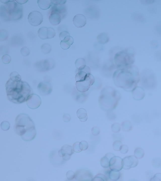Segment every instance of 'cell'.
<instances>
[{
	"instance_id": "obj_35",
	"label": "cell",
	"mask_w": 161,
	"mask_h": 181,
	"mask_svg": "<svg viewBox=\"0 0 161 181\" xmlns=\"http://www.w3.org/2000/svg\"><path fill=\"white\" fill-rule=\"evenodd\" d=\"M111 128L113 132L118 133L120 132L121 126L119 123H115L111 125Z\"/></svg>"
},
{
	"instance_id": "obj_8",
	"label": "cell",
	"mask_w": 161,
	"mask_h": 181,
	"mask_svg": "<svg viewBox=\"0 0 161 181\" xmlns=\"http://www.w3.org/2000/svg\"><path fill=\"white\" fill-rule=\"evenodd\" d=\"M54 63L52 61L46 59L38 61L35 63L34 66L37 71L40 72L47 71L53 68Z\"/></svg>"
},
{
	"instance_id": "obj_3",
	"label": "cell",
	"mask_w": 161,
	"mask_h": 181,
	"mask_svg": "<svg viewBox=\"0 0 161 181\" xmlns=\"http://www.w3.org/2000/svg\"><path fill=\"white\" fill-rule=\"evenodd\" d=\"M15 131L25 142L32 141L37 135L33 121L28 115L24 113H21L16 117Z\"/></svg>"
},
{
	"instance_id": "obj_11",
	"label": "cell",
	"mask_w": 161,
	"mask_h": 181,
	"mask_svg": "<svg viewBox=\"0 0 161 181\" xmlns=\"http://www.w3.org/2000/svg\"><path fill=\"white\" fill-rule=\"evenodd\" d=\"M42 100L38 95L32 93L26 101V105L31 109H37L41 105Z\"/></svg>"
},
{
	"instance_id": "obj_32",
	"label": "cell",
	"mask_w": 161,
	"mask_h": 181,
	"mask_svg": "<svg viewBox=\"0 0 161 181\" xmlns=\"http://www.w3.org/2000/svg\"><path fill=\"white\" fill-rule=\"evenodd\" d=\"M75 65L77 69L83 66L86 65V62L84 58H79L76 60L75 62Z\"/></svg>"
},
{
	"instance_id": "obj_49",
	"label": "cell",
	"mask_w": 161,
	"mask_h": 181,
	"mask_svg": "<svg viewBox=\"0 0 161 181\" xmlns=\"http://www.w3.org/2000/svg\"><path fill=\"white\" fill-rule=\"evenodd\" d=\"M150 180L152 181H161V174H156L154 175L153 178L150 179Z\"/></svg>"
},
{
	"instance_id": "obj_52",
	"label": "cell",
	"mask_w": 161,
	"mask_h": 181,
	"mask_svg": "<svg viewBox=\"0 0 161 181\" xmlns=\"http://www.w3.org/2000/svg\"><path fill=\"white\" fill-rule=\"evenodd\" d=\"M15 1L17 4H24L28 1V0L27 1H26V0H17V1Z\"/></svg>"
},
{
	"instance_id": "obj_33",
	"label": "cell",
	"mask_w": 161,
	"mask_h": 181,
	"mask_svg": "<svg viewBox=\"0 0 161 181\" xmlns=\"http://www.w3.org/2000/svg\"><path fill=\"white\" fill-rule=\"evenodd\" d=\"M108 180V178L106 175L101 174L96 175L93 180V181H107Z\"/></svg>"
},
{
	"instance_id": "obj_25",
	"label": "cell",
	"mask_w": 161,
	"mask_h": 181,
	"mask_svg": "<svg viewBox=\"0 0 161 181\" xmlns=\"http://www.w3.org/2000/svg\"><path fill=\"white\" fill-rule=\"evenodd\" d=\"M38 34L39 37L42 39H48V28L42 27L38 31Z\"/></svg>"
},
{
	"instance_id": "obj_26",
	"label": "cell",
	"mask_w": 161,
	"mask_h": 181,
	"mask_svg": "<svg viewBox=\"0 0 161 181\" xmlns=\"http://www.w3.org/2000/svg\"><path fill=\"white\" fill-rule=\"evenodd\" d=\"M97 39L100 43L104 44L108 42L109 38L107 34L102 33L98 35Z\"/></svg>"
},
{
	"instance_id": "obj_44",
	"label": "cell",
	"mask_w": 161,
	"mask_h": 181,
	"mask_svg": "<svg viewBox=\"0 0 161 181\" xmlns=\"http://www.w3.org/2000/svg\"><path fill=\"white\" fill-rule=\"evenodd\" d=\"M66 176L67 179L69 180H72L75 179V174L73 171L70 170L67 172Z\"/></svg>"
},
{
	"instance_id": "obj_39",
	"label": "cell",
	"mask_w": 161,
	"mask_h": 181,
	"mask_svg": "<svg viewBox=\"0 0 161 181\" xmlns=\"http://www.w3.org/2000/svg\"><path fill=\"white\" fill-rule=\"evenodd\" d=\"M21 55L24 56H28L30 54L29 49L26 47H24L21 48L20 51Z\"/></svg>"
},
{
	"instance_id": "obj_14",
	"label": "cell",
	"mask_w": 161,
	"mask_h": 181,
	"mask_svg": "<svg viewBox=\"0 0 161 181\" xmlns=\"http://www.w3.org/2000/svg\"><path fill=\"white\" fill-rule=\"evenodd\" d=\"M123 160V169L128 170L135 168L138 164L137 158L135 156H129L124 157Z\"/></svg>"
},
{
	"instance_id": "obj_43",
	"label": "cell",
	"mask_w": 161,
	"mask_h": 181,
	"mask_svg": "<svg viewBox=\"0 0 161 181\" xmlns=\"http://www.w3.org/2000/svg\"><path fill=\"white\" fill-rule=\"evenodd\" d=\"M78 71H83L86 72L88 74H91V70L90 67L86 65H84L80 67L78 69Z\"/></svg>"
},
{
	"instance_id": "obj_13",
	"label": "cell",
	"mask_w": 161,
	"mask_h": 181,
	"mask_svg": "<svg viewBox=\"0 0 161 181\" xmlns=\"http://www.w3.org/2000/svg\"><path fill=\"white\" fill-rule=\"evenodd\" d=\"M75 179L77 181H93V176L90 172L80 169L76 172Z\"/></svg>"
},
{
	"instance_id": "obj_38",
	"label": "cell",
	"mask_w": 161,
	"mask_h": 181,
	"mask_svg": "<svg viewBox=\"0 0 161 181\" xmlns=\"http://www.w3.org/2000/svg\"><path fill=\"white\" fill-rule=\"evenodd\" d=\"M1 127L4 131H7L10 129V125L8 122L4 121L2 122L1 124Z\"/></svg>"
},
{
	"instance_id": "obj_36",
	"label": "cell",
	"mask_w": 161,
	"mask_h": 181,
	"mask_svg": "<svg viewBox=\"0 0 161 181\" xmlns=\"http://www.w3.org/2000/svg\"><path fill=\"white\" fill-rule=\"evenodd\" d=\"M122 145V143L120 141H116L113 143V147L114 150L119 151Z\"/></svg>"
},
{
	"instance_id": "obj_5",
	"label": "cell",
	"mask_w": 161,
	"mask_h": 181,
	"mask_svg": "<svg viewBox=\"0 0 161 181\" xmlns=\"http://www.w3.org/2000/svg\"><path fill=\"white\" fill-rule=\"evenodd\" d=\"M23 15V8L15 1L2 5L1 6V16L6 21L18 20Z\"/></svg>"
},
{
	"instance_id": "obj_46",
	"label": "cell",
	"mask_w": 161,
	"mask_h": 181,
	"mask_svg": "<svg viewBox=\"0 0 161 181\" xmlns=\"http://www.w3.org/2000/svg\"><path fill=\"white\" fill-rule=\"evenodd\" d=\"M100 128L97 126L93 127L91 129V133L94 136H97L100 133Z\"/></svg>"
},
{
	"instance_id": "obj_1",
	"label": "cell",
	"mask_w": 161,
	"mask_h": 181,
	"mask_svg": "<svg viewBox=\"0 0 161 181\" xmlns=\"http://www.w3.org/2000/svg\"><path fill=\"white\" fill-rule=\"evenodd\" d=\"M6 88L8 100L15 104L26 102L32 94V89L29 84L21 80L13 81L10 78L6 83Z\"/></svg>"
},
{
	"instance_id": "obj_21",
	"label": "cell",
	"mask_w": 161,
	"mask_h": 181,
	"mask_svg": "<svg viewBox=\"0 0 161 181\" xmlns=\"http://www.w3.org/2000/svg\"><path fill=\"white\" fill-rule=\"evenodd\" d=\"M115 155L113 153H108L101 158L100 164L104 168H108L109 166V162L111 158Z\"/></svg>"
},
{
	"instance_id": "obj_16",
	"label": "cell",
	"mask_w": 161,
	"mask_h": 181,
	"mask_svg": "<svg viewBox=\"0 0 161 181\" xmlns=\"http://www.w3.org/2000/svg\"><path fill=\"white\" fill-rule=\"evenodd\" d=\"M51 13H56L59 14L63 19L67 14V9L66 6L64 4H52L50 9Z\"/></svg>"
},
{
	"instance_id": "obj_17",
	"label": "cell",
	"mask_w": 161,
	"mask_h": 181,
	"mask_svg": "<svg viewBox=\"0 0 161 181\" xmlns=\"http://www.w3.org/2000/svg\"><path fill=\"white\" fill-rule=\"evenodd\" d=\"M74 25L78 28H81L86 25L87 19L85 16L83 14H78L76 15L73 19Z\"/></svg>"
},
{
	"instance_id": "obj_51",
	"label": "cell",
	"mask_w": 161,
	"mask_h": 181,
	"mask_svg": "<svg viewBox=\"0 0 161 181\" xmlns=\"http://www.w3.org/2000/svg\"><path fill=\"white\" fill-rule=\"evenodd\" d=\"M63 119L65 123H68L71 120V117L68 114H64L63 116Z\"/></svg>"
},
{
	"instance_id": "obj_24",
	"label": "cell",
	"mask_w": 161,
	"mask_h": 181,
	"mask_svg": "<svg viewBox=\"0 0 161 181\" xmlns=\"http://www.w3.org/2000/svg\"><path fill=\"white\" fill-rule=\"evenodd\" d=\"M108 176L109 178L112 180L117 181L120 178L121 174L120 171L110 170L109 171Z\"/></svg>"
},
{
	"instance_id": "obj_34",
	"label": "cell",
	"mask_w": 161,
	"mask_h": 181,
	"mask_svg": "<svg viewBox=\"0 0 161 181\" xmlns=\"http://www.w3.org/2000/svg\"><path fill=\"white\" fill-rule=\"evenodd\" d=\"M10 79L13 81H20L21 80V76L16 71H13L10 75Z\"/></svg>"
},
{
	"instance_id": "obj_6",
	"label": "cell",
	"mask_w": 161,
	"mask_h": 181,
	"mask_svg": "<svg viewBox=\"0 0 161 181\" xmlns=\"http://www.w3.org/2000/svg\"><path fill=\"white\" fill-rule=\"evenodd\" d=\"M114 60L115 65L118 67L122 68L131 65L134 62V59L131 54L122 51L115 54Z\"/></svg>"
},
{
	"instance_id": "obj_40",
	"label": "cell",
	"mask_w": 161,
	"mask_h": 181,
	"mask_svg": "<svg viewBox=\"0 0 161 181\" xmlns=\"http://www.w3.org/2000/svg\"><path fill=\"white\" fill-rule=\"evenodd\" d=\"M11 60V57L8 55H4L2 58V60L4 64H7L10 63Z\"/></svg>"
},
{
	"instance_id": "obj_50",
	"label": "cell",
	"mask_w": 161,
	"mask_h": 181,
	"mask_svg": "<svg viewBox=\"0 0 161 181\" xmlns=\"http://www.w3.org/2000/svg\"><path fill=\"white\" fill-rule=\"evenodd\" d=\"M66 1L65 0H56V1H51L52 4H60V5H62V4H65Z\"/></svg>"
},
{
	"instance_id": "obj_4",
	"label": "cell",
	"mask_w": 161,
	"mask_h": 181,
	"mask_svg": "<svg viewBox=\"0 0 161 181\" xmlns=\"http://www.w3.org/2000/svg\"><path fill=\"white\" fill-rule=\"evenodd\" d=\"M120 98V95L117 90L112 87H106L102 89L99 102L103 110L112 111L118 106Z\"/></svg>"
},
{
	"instance_id": "obj_30",
	"label": "cell",
	"mask_w": 161,
	"mask_h": 181,
	"mask_svg": "<svg viewBox=\"0 0 161 181\" xmlns=\"http://www.w3.org/2000/svg\"><path fill=\"white\" fill-rule=\"evenodd\" d=\"M89 74L86 72L83 71H78L75 76V80L76 82L80 80H82L85 78Z\"/></svg>"
},
{
	"instance_id": "obj_12",
	"label": "cell",
	"mask_w": 161,
	"mask_h": 181,
	"mask_svg": "<svg viewBox=\"0 0 161 181\" xmlns=\"http://www.w3.org/2000/svg\"><path fill=\"white\" fill-rule=\"evenodd\" d=\"M109 168L110 170L120 171L123 168V162L122 158L117 156L112 157L109 162Z\"/></svg>"
},
{
	"instance_id": "obj_27",
	"label": "cell",
	"mask_w": 161,
	"mask_h": 181,
	"mask_svg": "<svg viewBox=\"0 0 161 181\" xmlns=\"http://www.w3.org/2000/svg\"><path fill=\"white\" fill-rule=\"evenodd\" d=\"M86 93V92L82 93L78 91L76 96V101L80 103H82L85 101L87 98V95Z\"/></svg>"
},
{
	"instance_id": "obj_41",
	"label": "cell",
	"mask_w": 161,
	"mask_h": 181,
	"mask_svg": "<svg viewBox=\"0 0 161 181\" xmlns=\"http://www.w3.org/2000/svg\"><path fill=\"white\" fill-rule=\"evenodd\" d=\"M152 165L155 168H158L161 166V160L159 158H154L152 161Z\"/></svg>"
},
{
	"instance_id": "obj_2",
	"label": "cell",
	"mask_w": 161,
	"mask_h": 181,
	"mask_svg": "<svg viewBox=\"0 0 161 181\" xmlns=\"http://www.w3.org/2000/svg\"><path fill=\"white\" fill-rule=\"evenodd\" d=\"M136 71L130 66L116 71L113 76L115 85L126 91L132 92L140 81L139 73Z\"/></svg>"
},
{
	"instance_id": "obj_23",
	"label": "cell",
	"mask_w": 161,
	"mask_h": 181,
	"mask_svg": "<svg viewBox=\"0 0 161 181\" xmlns=\"http://www.w3.org/2000/svg\"><path fill=\"white\" fill-rule=\"evenodd\" d=\"M77 115L79 120L81 122H85L88 119L87 112L84 108H79L77 111Z\"/></svg>"
},
{
	"instance_id": "obj_37",
	"label": "cell",
	"mask_w": 161,
	"mask_h": 181,
	"mask_svg": "<svg viewBox=\"0 0 161 181\" xmlns=\"http://www.w3.org/2000/svg\"><path fill=\"white\" fill-rule=\"evenodd\" d=\"M48 39H51L55 37L56 33L55 29L51 27L48 28Z\"/></svg>"
},
{
	"instance_id": "obj_15",
	"label": "cell",
	"mask_w": 161,
	"mask_h": 181,
	"mask_svg": "<svg viewBox=\"0 0 161 181\" xmlns=\"http://www.w3.org/2000/svg\"><path fill=\"white\" fill-rule=\"evenodd\" d=\"M37 88L39 93L43 96L50 94L53 90L51 84L47 81H43L39 83Z\"/></svg>"
},
{
	"instance_id": "obj_22",
	"label": "cell",
	"mask_w": 161,
	"mask_h": 181,
	"mask_svg": "<svg viewBox=\"0 0 161 181\" xmlns=\"http://www.w3.org/2000/svg\"><path fill=\"white\" fill-rule=\"evenodd\" d=\"M37 3L39 8L43 10H47L52 6L51 0H38Z\"/></svg>"
},
{
	"instance_id": "obj_20",
	"label": "cell",
	"mask_w": 161,
	"mask_h": 181,
	"mask_svg": "<svg viewBox=\"0 0 161 181\" xmlns=\"http://www.w3.org/2000/svg\"><path fill=\"white\" fill-rule=\"evenodd\" d=\"M74 43V39L70 36H67L60 43L61 48L64 50L69 49Z\"/></svg>"
},
{
	"instance_id": "obj_31",
	"label": "cell",
	"mask_w": 161,
	"mask_h": 181,
	"mask_svg": "<svg viewBox=\"0 0 161 181\" xmlns=\"http://www.w3.org/2000/svg\"><path fill=\"white\" fill-rule=\"evenodd\" d=\"M42 52L44 54L50 53L52 50L51 45L48 43H44L41 48Z\"/></svg>"
},
{
	"instance_id": "obj_10",
	"label": "cell",
	"mask_w": 161,
	"mask_h": 181,
	"mask_svg": "<svg viewBox=\"0 0 161 181\" xmlns=\"http://www.w3.org/2000/svg\"><path fill=\"white\" fill-rule=\"evenodd\" d=\"M74 153L73 147L68 145H65L62 146L58 152L59 156L64 161L69 160Z\"/></svg>"
},
{
	"instance_id": "obj_9",
	"label": "cell",
	"mask_w": 161,
	"mask_h": 181,
	"mask_svg": "<svg viewBox=\"0 0 161 181\" xmlns=\"http://www.w3.org/2000/svg\"><path fill=\"white\" fill-rule=\"evenodd\" d=\"M29 24L33 26H37L41 24L43 20L42 14L38 11H34L30 12L28 16Z\"/></svg>"
},
{
	"instance_id": "obj_53",
	"label": "cell",
	"mask_w": 161,
	"mask_h": 181,
	"mask_svg": "<svg viewBox=\"0 0 161 181\" xmlns=\"http://www.w3.org/2000/svg\"><path fill=\"white\" fill-rule=\"evenodd\" d=\"M11 1L10 0H0V1L4 4H7L11 2Z\"/></svg>"
},
{
	"instance_id": "obj_19",
	"label": "cell",
	"mask_w": 161,
	"mask_h": 181,
	"mask_svg": "<svg viewBox=\"0 0 161 181\" xmlns=\"http://www.w3.org/2000/svg\"><path fill=\"white\" fill-rule=\"evenodd\" d=\"M49 16V21L51 25L56 26L59 24L62 19L61 16L56 13H51Z\"/></svg>"
},
{
	"instance_id": "obj_47",
	"label": "cell",
	"mask_w": 161,
	"mask_h": 181,
	"mask_svg": "<svg viewBox=\"0 0 161 181\" xmlns=\"http://www.w3.org/2000/svg\"><path fill=\"white\" fill-rule=\"evenodd\" d=\"M70 36V34L68 31H62L59 34V38L61 41L63 40L67 36Z\"/></svg>"
},
{
	"instance_id": "obj_48",
	"label": "cell",
	"mask_w": 161,
	"mask_h": 181,
	"mask_svg": "<svg viewBox=\"0 0 161 181\" xmlns=\"http://www.w3.org/2000/svg\"><path fill=\"white\" fill-rule=\"evenodd\" d=\"M128 150L129 148L127 145H122L120 151L121 153L125 154L128 152Z\"/></svg>"
},
{
	"instance_id": "obj_18",
	"label": "cell",
	"mask_w": 161,
	"mask_h": 181,
	"mask_svg": "<svg viewBox=\"0 0 161 181\" xmlns=\"http://www.w3.org/2000/svg\"><path fill=\"white\" fill-rule=\"evenodd\" d=\"M132 92L133 98L137 100H142L145 96L144 89L139 87H136Z\"/></svg>"
},
{
	"instance_id": "obj_7",
	"label": "cell",
	"mask_w": 161,
	"mask_h": 181,
	"mask_svg": "<svg viewBox=\"0 0 161 181\" xmlns=\"http://www.w3.org/2000/svg\"><path fill=\"white\" fill-rule=\"evenodd\" d=\"M95 82L94 77L91 74H89L85 78L76 82V88L79 92H86Z\"/></svg>"
},
{
	"instance_id": "obj_45",
	"label": "cell",
	"mask_w": 161,
	"mask_h": 181,
	"mask_svg": "<svg viewBox=\"0 0 161 181\" xmlns=\"http://www.w3.org/2000/svg\"><path fill=\"white\" fill-rule=\"evenodd\" d=\"M80 143L79 142H76L73 144V150L76 152L79 153L82 151L79 147Z\"/></svg>"
},
{
	"instance_id": "obj_42",
	"label": "cell",
	"mask_w": 161,
	"mask_h": 181,
	"mask_svg": "<svg viewBox=\"0 0 161 181\" xmlns=\"http://www.w3.org/2000/svg\"><path fill=\"white\" fill-rule=\"evenodd\" d=\"M79 147L82 151L86 150L88 148V144L85 141H82L80 143Z\"/></svg>"
},
{
	"instance_id": "obj_29",
	"label": "cell",
	"mask_w": 161,
	"mask_h": 181,
	"mask_svg": "<svg viewBox=\"0 0 161 181\" xmlns=\"http://www.w3.org/2000/svg\"><path fill=\"white\" fill-rule=\"evenodd\" d=\"M134 154L137 159H141L144 157L145 153L144 149L140 148H137L135 149Z\"/></svg>"
},
{
	"instance_id": "obj_28",
	"label": "cell",
	"mask_w": 161,
	"mask_h": 181,
	"mask_svg": "<svg viewBox=\"0 0 161 181\" xmlns=\"http://www.w3.org/2000/svg\"><path fill=\"white\" fill-rule=\"evenodd\" d=\"M122 130L125 132H129L133 129L132 125L130 121L126 120L123 121L121 124Z\"/></svg>"
}]
</instances>
